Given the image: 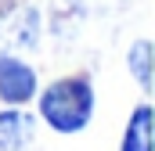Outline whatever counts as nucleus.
Returning <instances> with one entry per match:
<instances>
[{
	"label": "nucleus",
	"instance_id": "1",
	"mask_svg": "<svg viewBox=\"0 0 155 151\" xmlns=\"http://www.w3.org/2000/svg\"><path fill=\"white\" fill-rule=\"evenodd\" d=\"M40 119L54 133H79L94 119V83L87 76H61L43 86L40 94Z\"/></svg>",
	"mask_w": 155,
	"mask_h": 151
},
{
	"label": "nucleus",
	"instance_id": "2",
	"mask_svg": "<svg viewBox=\"0 0 155 151\" xmlns=\"http://www.w3.org/2000/svg\"><path fill=\"white\" fill-rule=\"evenodd\" d=\"M40 43V14L36 7H18L0 14V54H25Z\"/></svg>",
	"mask_w": 155,
	"mask_h": 151
},
{
	"label": "nucleus",
	"instance_id": "3",
	"mask_svg": "<svg viewBox=\"0 0 155 151\" xmlns=\"http://www.w3.org/2000/svg\"><path fill=\"white\" fill-rule=\"evenodd\" d=\"M36 97V69L15 54H0V101L22 108Z\"/></svg>",
	"mask_w": 155,
	"mask_h": 151
},
{
	"label": "nucleus",
	"instance_id": "4",
	"mask_svg": "<svg viewBox=\"0 0 155 151\" xmlns=\"http://www.w3.org/2000/svg\"><path fill=\"white\" fill-rule=\"evenodd\" d=\"M36 137V115L22 108H4L0 112V151H25Z\"/></svg>",
	"mask_w": 155,
	"mask_h": 151
},
{
	"label": "nucleus",
	"instance_id": "5",
	"mask_svg": "<svg viewBox=\"0 0 155 151\" xmlns=\"http://www.w3.org/2000/svg\"><path fill=\"white\" fill-rule=\"evenodd\" d=\"M152 119H155L152 104H137L134 115L126 119L119 151H155V122H152Z\"/></svg>",
	"mask_w": 155,
	"mask_h": 151
},
{
	"label": "nucleus",
	"instance_id": "6",
	"mask_svg": "<svg viewBox=\"0 0 155 151\" xmlns=\"http://www.w3.org/2000/svg\"><path fill=\"white\" fill-rule=\"evenodd\" d=\"M126 69H130V76L137 79L141 90H152V43H148V40H137V43L130 47Z\"/></svg>",
	"mask_w": 155,
	"mask_h": 151
}]
</instances>
